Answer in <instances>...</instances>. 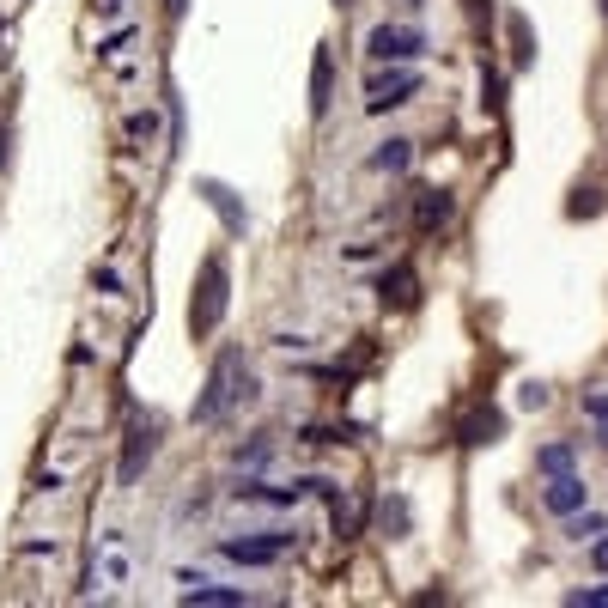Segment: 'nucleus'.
I'll return each mask as SVG.
<instances>
[{
    "label": "nucleus",
    "instance_id": "nucleus-2",
    "mask_svg": "<svg viewBox=\"0 0 608 608\" xmlns=\"http://www.w3.org/2000/svg\"><path fill=\"white\" fill-rule=\"evenodd\" d=\"M225 304H232V268H225V256H207L189 298V335H213L225 323Z\"/></svg>",
    "mask_w": 608,
    "mask_h": 608
},
{
    "label": "nucleus",
    "instance_id": "nucleus-20",
    "mask_svg": "<svg viewBox=\"0 0 608 608\" xmlns=\"http://www.w3.org/2000/svg\"><path fill=\"white\" fill-rule=\"evenodd\" d=\"M566 602H572V608H608V584H590V590H572Z\"/></svg>",
    "mask_w": 608,
    "mask_h": 608
},
{
    "label": "nucleus",
    "instance_id": "nucleus-9",
    "mask_svg": "<svg viewBox=\"0 0 608 608\" xmlns=\"http://www.w3.org/2000/svg\"><path fill=\"white\" fill-rule=\"evenodd\" d=\"M450 213H456L450 189H420V195H414V232H420V238H432L438 225H450Z\"/></svg>",
    "mask_w": 608,
    "mask_h": 608
},
{
    "label": "nucleus",
    "instance_id": "nucleus-25",
    "mask_svg": "<svg viewBox=\"0 0 608 608\" xmlns=\"http://www.w3.org/2000/svg\"><path fill=\"white\" fill-rule=\"evenodd\" d=\"M165 7H171V13H189V0H165Z\"/></svg>",
    "mask_w": 608,
    "mask_h": 608
},
{
    "label": "nucleus",
    "instance_id": "nucleus-19",
    "mask_svg": "<svg viewBox=\"0 0 608 608\" xmlns=\"http://www.w3.org/2000/svg\"><path fill=\"white\" fill-rule=\"evenodd\" d=\"M384 529H390V536L408 529V499H384Z\"/></svg>",
    "mask_w": 608,
    "mask_h": 608
},
{
    "label": "nucleus",
    "instance_id": "nucleus-23",
    "mask_svg": "<svg viewBox=\"0 0 608 608\" xmlns=\"http://www.w3.org/2000/svg\"><path fill=\"white\" fill-rule=\"evenodd\" d=\"M128 134H134V140H152V116H146V110H140V116H128Z\"/></svg>",
    "mask_w": 608,
    "mask_h": 608
},
{
    "label": "nucleus",
    "instance_id": "nucleus-13",
    "mask_svg": "<svg viewBox=\"0 0 608 608\" xmlns=\"http://www.w3.org/2000/svg\"><path fill=\"white\" fill-rule=\"evenodd\" d=\"M542 505L554 511V517H572V511H584V481L566 469V475H548V487H542Z\"/></svg>",
    "mask_w": 608,
    "mask_h": 608
},
{
    "label": "nucleus",
    "instance_id": "nucleus-27",
    "mask_svg": "<svg viewBox=\"0 0 608 608\" xmlns=\"http://www.w3.org/2000/svg\"><path fill=\"white\" fill-rule=\"evenodd\" d=\"M602 19H608V0H602Z\"/></svg>",
    "mask_w": 608,
    "mask_h": 608
},
{
    "label": "nucleus",
    "instance_id": "nucleus-21",
    "mask_svg": "<svg viewBox=\"0 0 608 608\" xmlns=\"http://www.w3.org/2000/svg\"><path fill=\"white\" fill-rule=\"evenodd\" d=\"M590 566H596V572H608V529H602V536L590 542Z\"/></svg>",
    "mask_w": 608,
    "mask_h": 608
},
{
    "label": "nucleus",
    "instance_id": "nucleus-18",
    "mask_svg": "<svg viewBox=\"0 0 608 608\" xmlns=\"http://www.w3.org/2000/svg\"><path fill=\"white\" fill-rule=\"evenodd\" d=\"M566 213H572V219H596V213H602V195H596V189H578V195L566 201Z\"/></svg>",
    "mask_w": 608,
    "mask_h": 608
},
{
    "label": "nucleus",
    "instance_id": "nucleus-22",
    "mask_svg": "<svg viewBox=\"0 0 608 608\" xmlns=\"http://www.w3.org/2000/svg\"><path fill=\"white\" fill-rule=\"evenodd\" d=\"M517 402H523V408H548V390H542V384H523Z\"/></svg>",
    "mask_w": 608,
    "mask_h": 608
},
{
    "label": "nucleus",
    "instance_id": "nucleus-5",
    "mask_svg": "<svg viewBox=\"0 0 608 608\" xmlns=\"http://www.w3.org/2000/svg\"><path fill=\"white\" fill-rule=\"evenodd\" d=\"M286 548H292L286 529H262V536H225V542H219V554L238 560V566H274V560H286Z\"/></svg>",
    "mask_w": 608,
    "mask_h": 608
},
{
    "label": "nucleus",
    "instance_id": "nucleus-15",
    "mask_svg": "<svg viewBox=\"0 0 608 608\" xmlns=\"http://www.w3.org/2000/svg\"><path fill=\"white\" fill-rule=\"evenodd\" d=\"M329 523H335V536H341V542H353L359 529H365V505H359V499H341V493H335V511H329Z\"/></svg>",
    "mask_w": 608,
    "mask_h": 608
},
{
    "label": "nucleus",
    "instance_id": "nucleus-6",
    "mask_svg": "<svg viewBox=\"0 0 608 608\" xmlns=\"http://www.w3.org/2000/svg\"><path fill=\"white\" fill-rule=\"evenodd\" d=\"M365 55L377 67H384V61H414V55H426V31H414V25H377L365 37Z\"/></svg>",
    "mask_w": 608,
    "mask_h": 608
},
{
    "label": "nucleus",
    "instance_id": "nucleus-16",
    "mask_svg": "<svg viewBox=\"0 0 608 608\" xmlns=\"http://www.w3.org/2000/svg\"><path fill=\"white\" fill-rule=\"evenodd\" d=\"M536 469H542V475H566V469H572V444H548V450H536Z\"/></svg>",
    "mask_w": 608,
    "mask_h": 608
},
{
    "label": "nucleus",
    "instance_id": "nucleus-12",
    "mask_svg": "<svg viewBox=\"0 0 608 608\" xmlns=\"http://www.w3.org/2000/svg\"><path fill=\"white\" fill-rule=\"evenodd\" d=\"M183 602H189V608H244V602H250V590H238V584H207V578H189Z\"/></svg>",
    "mask_w": 608,
    "mask_h": 608
},
{
    "label": "nucleus",
    "instance_id": "nucleus-14",
    "mask_svg": "<svg viewBox=\"0 0 608 608\" xmlns=\"http://www.w3.org/2000/svg\"><path fill=\"white\" fill-rule=\"evenodd\" d=\"M414 165V140H384L371 152V171H384V177H402Z\"/></svg>",
    "mask_w": 608,
    "mask_h": 608
},
{
    "label": "nucleus",
    "instance_id": "nucleus-1",
    "mask_svg": "<svg viewBox=\"0 0 608 608\" xmlns=\"http://www.w3.org/2000/svg\"><path fill=\"white\" fill-rule=\"evenodd\" d=\"M256 396V377H250V365H244V353L238 347H225L219 359H213V371H207V390L195 396V420L201 426H213V420H225L238 402H250Z\"/></svg>",
    "mask_w": 608,
    "mask_h": 608
},
{
    "label": "nucleus",
    "instance_id": "nucleus-10",
    "mask_svg": "<svg viewBox=\"0 0 608 608\" xmlns=\"http://www.w3.org/2000/svg\"><path fill=\"white\" fill-rule=\"evenodd\" d=\"M377 298H384V304H396V311H408V304L420 298V274H414V262L384 268V280H377Z\"/></svg>",
    "mask_w": 608,
    "mask_h": 608
},
{
    "label": "nucleus",
    "instance_id": "nucleus-7",
    "mask_svg": "<svg viewBox=\"0 0 608 608\" xmlns=\"http://www.w3.org/2000/svg\"><path fill=\"white\" fill-rule=\"evenodd\" d=\"M201 201H207V207L225 219V232H232V238H244V232H250V213H244V201H238L232 189H225L219 177H201Z\"/></svg>",
    "mask_w": 608,
    "mask_h": 608
},
{
    "label": "nucleus",
    "instance_id": "nucleus-24",
    "mask_svg": "<svg viewBox=\"0 0 608 608\" xmlns=\"http://www.w3.org/2000/svg\"><path fill=\"white\" fill-rule=\"evenodd\" d=\"M584 414H590V420H602V426H608V396H584Z\"/></svg>",
    "mask_w": 608,
    "mask_h": 608
},
{
    "label": "nucleus",
    "instance_id": "nucleus-17",
    "mask_svg": "<svg viewBox=\"0 0 608 608\" xmlns=\"http://www.w3.org/2000/svg\"><path fill=\"white\" fill-rule=\"evenodd\" d=\"M602 529H608V523H602L596 511H572V517H566V536H578V542H584V536H602Z\"/></svg>",
    "mask_w": 608,
    "mask_h": 608
},
{
    "label": "nucleus",
    "instance_id": "nucleus-8",
    "mask_svg": "<svg viewBox=\"0 0 608 608\" xmlns=\"http://www.w3.org/2000/svg\"><path fill=\"white\" fill-rule=\"evenodd\" d=\"M499 432H505V414L499 408H469L463 420H456V444H469V450L499 444Z\"/></svg>",
    "mask_w": 608,
    "mask_h": 608
},
{
    "label": "nucleus",
    "instance_id": "nucleus-26",
    "mask_svg": "<svg viewBox=\"0 0 608 608\" xmlns=\"http://www.w3.org/2000/svg\"><path fill=\"white\" fill-rule=\"evenodd\" d=\"M335 7H353V0H335Z\"/></svg>",
    "mask_w": 608,
    "mask_h": 608
},
{
    "label": "nucleus",
    "instance_id": "nucleus-4",
    "mask_svg": "<svg viewBox=\"0 0 608 608\" xmlns=\"http://www.w3.org/2000/svg\"><path fill=\"white\" fill-rule=\"evenodd\" d=\"M159 456V420H128V432H122V463H116V481L122 487H134L140 475H146V463Z\"/></svg>",
    "mask_w": 608,
    "mask_h": 608
},
{
    "label": "nucleus",
    "instance_id": "nucleus-3",
    "mask_svg": "<svg viewBox=\"0 0 608 608\" xmlns=\"http://www.w3.org/2000/svg\"><path fill=\"white\" fill-rule=\"evenodd\" d=\"M420 92V67H408V61H384L365 80V110L371 116H384V110H396V104H408Z\"/></svg>",
    "mask_w": 608,
    "mask_h": 608
},
{
    "label": "nucleus",
    "instance_id": "nucleus-11",
    "mask_svg": "<svg viewBox=\"0 0 608 608\" xmlns=\"http://www.w3.org/2000/svg\"><path fill=\"white\" fill-rule=\"evenodd\" d=\"M329 104H335V55H329V43H317V55H311V116H329Z\"/></svg>",
    "mask_w": 608,
    "mask_h": 608
}]
</instances>
